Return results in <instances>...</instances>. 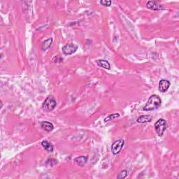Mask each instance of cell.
<instances>
[{
    "label": "cell",
    "mask_w": 179,
    "mask_h": 179,
    "mask_svg": "<svg viewBox=\"0 0 179 179\" xmlns=\"http://www.w3.org/2000/svg\"><path fill=\"white\" fill-rule=\"evenodd\" d=\"M152 120V116L149 115H144V116H140L137 119V122L139 123H147Z\"/></svg>",
    "instance_id": "obj_11"
},
{
    "label": "cell",
    "mask_w": 179,
    "mask_h": 179,
    "mask_svg": "<svg viewBox=\"0 0 179 179\" xmlns=\"http://www.w3.org/2000/svg\"><path fill=\"white\" fill-rule=\"evenodd\" d=\"M162 104V100L159 96L156 95H153L149 97L147 103L143 107V111H150L157 109L160 107Z\"/></svg>",
    "instance_id": "obj_1"
},
{
    "label": "cell",
    "mask_w": 179,
    "mask_h": 179,
    "mask_svg": "<svg viewBox=\"0 0 179 179\" xmlns=\"http://www.w3.org/2000/svg\"><path fill=\"white\" fill-rule=\"evenodd\" d=\"M41 127L46 132H51L54 129L53 125L48 121H43L41 123Z\"/></svg>",
    "instance_id": "obj_9"
},
{
    "label": "cell",
    "mask_w": 179,
    "mask_h": 179,
    "mask_svg": "<svg viewBox=\"0 0 179 179\" xmlns=\"http://www.w3.org/2000/svg\"><path fill=\"white\" fill-rule=\"evenodd\" d=\"M52 43H53V39H52V38L46 40L42 44V50L46 51V50H48L50 47V46H51Z\"/></svg>",
    "instance_id": "obj_13"
},
{
    "label": "cell",
    "mask_w": 179,
    "mask_h": 179,
    "mask_svg": "<svg viewBox=\"0 0 179 179\" xmlns=\"http://www.w3.org/2000/svg\"><path fill=\"white\" fill-rule=\"evenodd\" d=\"M124 140L120 139L116 141L112 144V146H111V152H112V153L115 155H118L123 149V146H124Z\"/></svg>",
    "instance_id": "obj_4"
},
{
    "label": "cell",
    "mask_w": 179,
    "mask_h": 179,
    "mask_svg": "<svg viewBox=\"0 0 179 179\" xmlns=\"http://www.w3.org/2000/svg\"><path fill=\"white\" fill-rule=\"evenodd\" d=\"M120 117V114H111L108 116L107 118H106L104 119V122H108V121L111 120L116 119V118H119Z\"/></svg>",
    "instance_id": "obj_14"
},
{
    "label": "cell",
    "mask_w": 179,
    "mask_h": 179,
    "mask_svg": "<svg viewBox=\"0 0 179 179\" xmlns=\"http://www.w3.org/2000/svg\"><path fill=\"white\" fill-rule=\"evenodd\" d=\"M79 48V46L74 43H69L65 45L62 48V52L66 55H71L74 53Z\"/></svg>",
    "instance_id": "obj_5"
},
{
    "label": "cell",
    "mask_w": 179,
    "mask_h": 179,
    "mask_svg": "<svg viewBox=\"0 0 179 179\" xmlns=\"http://www.w3.org/2000/svg\"><path fill=\"white\" fill-rule=\"evenodd\" d=\"M100 4L103 5L104 6H110L111 4V1H109V0H104V1H101Z\"/></svg>",
    "instance_id": "obj_17"
},
{
    "label": "cell",
    "mask_w": 179,
    "mask_h": 179,
    "mask_svg": "<svg viewBox=\"0 0 179 179\" xmlns=\"http://www.w3.org/2000/svg\"><path fill=\"white\" fill-rule=\"evenodd\" d=\"M57 161L56 160V159H48V160L46 161V164L47 166H55V164H57Z\"/></svg>",
    "instance_id": "obj_15"
},
{
    "label": "cell",
    "mask_w": 179,
    "mask_h": 179,
    "mask_svg": "<svg viewBox=\"0 0 179 179\" xmlns=\"http://www.w3.org/2000/svg\"><path fill=\"white\" fill-rule=\"evenodd\" d=\"M87 161H88V157L87 156H80V157H76L74 160V162L80 166H84L86 164Z\"/></svg>",
    "instance_id": "obj_8"
},
{
    "label": "cell",
    "mask_w": 179,
    "mask_h": 179,
    "mask_svg": "<svg viewBox=\"0 0 179 179\" xmlns=\"http://www.w3.org/2000/svg\"><path fill=\"white\" fill-rule=\"evenodd\" d=\"M127 176V170H123L120 173H119L118 176V179H123L126 178V176Z\"/></svg>",
    "instance_id": "obj_16"
},
{
    "label": "cell",
    "mask_w": 179,
    "mask_h": 179,
    "mask_svg": "<svg viewBox=\"0 0 179 179\" xmlns=\"http://www.w3.org/2000/svg\"><path fill=\"white\" fill-rule=\"evenodd\" d=\"M170 87V82L167 80L162 79L159 82V90L161 93H165Z\"/></svg>",
    "instance_id": "obj_7"
},
{
    "label": "cell",
    "mask_w": 179,
    "mask_h": 179,
    "mask_svg": "<svg viewBox=\"0 0 179 179\" xmlns=\"http://www.w3.org/2000/svg\"><path fill=\"white\" fill-rule=\"evenodd\" d=\"M57 105L56 100L54 99L53 97L49 96L46 99L42 104V109L45 111L49 112V111H53L55 109Z\"/></svg>",
    "instance_id": "obj_3"
},
{
    "label": "cell",
    "mask_w": 179,
    "mask_h": 179,
    "mask_svg": "<svg viewBox=\"0 0 179 179\" xmlns=\"http://www.w3.org/2000/svg\"><path fill=\"white\" fill-rule=\"evenodd\" d=\"M96 63L99 67H102V68L106 69H110L111 68V65L107 60H98L96 61Z\"/></svg>",
    "instance_id": "obj_10"
},
{
    "label": "cell",
    "mask_w": 179,
    "mask_h": 179,
    "mask_svg": "<svg viewBox=\"0 0 179 179\" xmlns=\"http://www.w3.org/2000/svg\"><path fill=\"white\" fill-rule=\"evenodd\" d=\"M155 129L157 134L159 137H162L164 134L165 130L166 129V126H167V123L164 119H159L155 123Z\"/></svg>",
    "instance_id": "obj_2"
},
{
    "label": "cell",
    "mask_w": 179,
    "mask_h": 179,
    "mask_svg": "<svg viewBox=\"0 0 179 179\" xmlns=\"http://www.w3.org/2000/svg\"><path fill=\"white\" fill-rule=\"evenodd\" d=\"M146 7L149 9L153 10V11H160L162 10L163 6L157 1H148L146 4Z\"/></svg>",
    "instance_id": "obj_6"
},
{
    "label": "cell",
    "mask_w": 179,
    "mask_h": 179,
    "mask_svg": "<svg viewBox=\"0 0 179 179\" xmlns=\"http://www.w3.org/2000/svg\"><path fill=\"white\" fill-rule=\"evenodd\" d=\"M41 146H42L43 148L46 151H48V152L51 153L53 151V146L50 143H49L48 141H43L41 142Z\"/></svg>",
    "instance_id": "obj_12"
}]
</instances>
